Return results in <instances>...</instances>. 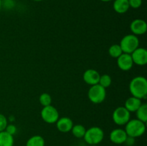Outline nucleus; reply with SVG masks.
Here are the masks:
<instances>
[{
    "mask_svg": "<svg viewBox=\"0 0 147 146\" xmlns=\"http://www.w3.org/2000/svg\"><path fill=\"white\" fill-rule=\"evenodd\" d=\"M129 91L133 97L143 100L147 95V80L144 77L137 76L131 80Z\"/></svg>",
    "mask_w": 147,
    "mask_h": 146,
    "instance_id": "1",
    "label": "nucleus"
},
{
    "mask_svg": "<svg viewBox=\"0 0 147 146\" xmlns=\"http://www.w3.org/2000/svg\"><path fill=\"white\" fill-rule=\"evenodd\" d=\"M125 131L129 137L136 138L143 135L146 131V123L138 119H132L125 125Z\"/></svg>",
    "mask_w": 147,
    "mask_h": 146,
    "instance_id": "2",
    "label": "nucleus"
},
{
    "mask_svg": "<svg viewBox=\"0 0 147 146\" xmlns=\"http://www.w3.org/2000/svg\"><path fill=\"white\" fill-rule=\"evenodd\" d=\"M104 137V132L100 127L94 126L91 127L89 129L86 130V133L84 135L85 141L89 145H97Z\"/></svg>",
    "mask_w": 147,
    "mask_h": 146,
    "instance_id": "3",
    "label": "nucleus"
},
{
    "mask_svg": "<svg viewBox=\"0 0 147 146\" xmlns=\"http://www.w3.org/2000/svg\"><path fill=\"white\" fill-rule=\"evenodd\" d=\"M119 45L123 53L131 54L136 49L139 47V38L137 36L133 34H127L121 39Z\"/></svg>",
    "mask_w": 147,
    "mask_h": 146,
    "instance_id": "4",
    "label": "nucleus"
},
{
    "mask_svg": "<svg viewBox=\"0 0 147 146\" xmlns=\"http://www.w3.org/2000/svg\"><path fill=\"white\" fill-rule=\"evenodd\" d=\"M88 97L91 102L94 104L102 103L106 97V88L100 86L99 84L90 86L88 92Z\"/></svg>",
    "mask_w": 147,
    "mask_h": 146,
    "instance_id": "5",
    "label": "nucleus"
},
{
    "mask_svg": "<svg viewBox=\"0 0 147 146\" xmlns=\"http://www.w3.org/2000/svg\"><path fill=\"white\" fill-rule=\"evenodd\" d=\"M112 118L115 124L118 125H125L131 119V113L128 111L124 106H121L114 110L112 114Z\"/></svg>",
    "mask_w": 147,
    "mask_h": 146,
    "instance_id": "6",
    "label": "nucleus"
},
{
    "mask_svg": "<svg viewBox=\"0 0 147 146\" xmlns=\"http://www.w3.org/2000/svg\"><path fill=\"white\" fill-rule=\"evenodd\" d=\"M40 115L43 121L48 124H54L60 117L57 110L52 104L43 107L40 113Z\"/></svg>",
    "mask_w": 147,
    "mask_h": 146,
    "instance_id": "7",
    "label": "nucleus"
},
{
    "mask_svg": "<svg viewBox=\"0 0 147 146\" xmlns=\"http://www.w3.org/2000/svg\"><path fill=\"white\" fill-rule=\"evenodd\" d=\"M132 60L134 64L139 66H144L147 63V51L143 47H138L131 54Z\"/></svg>",
    "mask_w": 147,
    "mask_h": 146,
    "instance_id": "8",
    "label": "nucleus"
},
{
    "mask_svg": "<svg viewBox=\"0 0 147 146\" xmlns=\"http://www.w3.org/2000/svg\"><path fill=\"white\" fill-rule=\"evenodd\" d=\"M130 29L134 35H142L147 31V24L144 20L142 19H136L133 20L130 24Z\"/></svg>",
    "mask_w": 147,
    "mask_h": 146,
    "instance_id": "9",
    "label": "nucleus"
},
{
    "mask_svg": "<svg viewBox=\"0 0 147 146\" xmlns=\"http://www.w3.org/2000/svg\"><path fill=\"white\" fill-rule=\"evenodd\" d=\"M117 65L123 71H129L134 65L133 60L130 54L123 53L117 58Z\"/></svg>",
    "mask_w": 147,
    "mask_h": 146,
    "instance_id": "10",
    "label": "nucleus"
},
{
    "mask_svg": "<svg viewBox=\"0 0 147 146\" xmlns=\"http://www.w3.org/2000/svg\"><path fill=\"white\" fill-rule=\"evenodd\" d=\"M128 135L123 129L116 128L112 130L109 135L110 140L115 144H123L125 143Z\"/></svg>",
    "mask_w": 147,
    "mask_h": 146,
    "instance_id": "11",
    "label": "nucleus"
},
{
    "mask_svg": "<svg viewBox=\"0 0 147 146\" xmlns=\"http://www.w3.org/2000/svg\"><path fill=\"white\" fill-rule=\"evenodd\" d=\"M100 74L98 71L93 69H88L86 70L83 73V81L86 84L92 86L94 84H98L99 78H100Z\"/></svg>",
    "mask_w": 147,
    "mask_h": 146,
    "instance_id": "12",
    "label": "nucleus"
},
{
    "mask_svg": "<svg viewBox=\"0 0 147 146\" xmlns=\"http://www.w3.org/2000/svg\"><path fill=\"white\" fill-rule=\"evenodd\" d=\"M55 123L57 130L61 133H64L71 131V129L73 126V120L70 117H59Z\"/></svg>",
    "mask_w": 147,
    "mask_h": 146,
    "instance_id": "13",
    "label": "nucleus"
},
{
    "mask_svg": "<svg viewBox=\"0 0 147 146\" xmlns=\"http://www.w3.org/2000/svg\"><path fill=\"white\" fill-rule=\"evenodd\" d=\"M141 99L131 96L129 97L125 102L124 107L130 113H135L142 104Z\"/></svg>",
    "mask_w": 147,
    "mask_h": 146,
    "instance_id": "14",
    "label": "nucleus"
},
{
    "mask_svg": "<svg viewBox=\"0 0 147 146\" xmlns=\"http://www.w3.org/2000/svg\"><path fill=\"white\" fill-rule=\"evenodd\" d=\"M113 8L118 14H124L130 9L128 0H113Z\"/></svg>",
    "mask_w": 147,
    "mask_h": 146,
    "instance_id": "15",
    "label": "nucleus"
},
{
    "mask_svg": "<svg viewBox=\"0 0 147 146\" xmlns=\"http://www.w3.org/2000/svg\"><path fill=\"white\" fill-rule=\"evenodd\" d=\"M14 143V136L5 130L0 132V146H13Z\"/></svg>",
    "mask_w": 147,
    "mask_h": 146,
    "instance_id": "16",
    "label": "nucleus"
},
{
    "mask_svg": "<svg viewBox=\"0 0 147 146\" xmlns=\"http://www.w3.org/2000/svg\"><path fill=\"white\" fill-rule=\"evenodd\" d=\"M136 119L140 121L146 123L147 122V104L146 103H142L136 112Z\"/></svg>",
    "mask_w": 147,
    "mask_h": 146,
    "instance_id": "17",
    "label": "nucleus"
},
{
    "mask_svg": "<svg viewBox=\"0 0 147 146\" xmlns=\"http://www.w3.org/2000/svg\"><path fill=\"white\" fill-rule=\"evenodd\" d=\"M86 131V127L81 124L73 125V127L71 129L72 134L74 135V137H77V138H82V137H84Z\"/></svg>",
    "mask_w": 147,
    "mask_h": 146,
    "instance_id": "18",
    "label": "nucleus"
},
{
    "mask_svg": "<svg viewBox=\"0 0 147 146\" xmlns=\"http://www.w3.org/2000/svg\"><path fill=\"white\" fill-rule=\"evenodd\" d=\"M45 140L42 136L34 135L28 139L26 146H45Z\"/></svg>",
    "mask_w": 147,
    "mask_h": 146,
    "instance_id": "19",
    "label": "nucleus"
},
{
    "mask_svg": "<svg viewBox=\"0 0 147 146\" xmlns=\"http://www.w3.org/2000/svg\"><path fill=\"white\" fill-rule=\"evenodd\" d=\"M123 51H122L120 45L118 44H112L109 49V54L113 58L117 59L119 56L121 54H123Z\"/></svg>",
    "mask_w": 147,
    "mask_h": 146,
    "instance_id": "20",
    "label": "nucleus"
},
{
    "mask_svg": "<svg viewBox=\"0 0 147 146\" xmlns=\"http://www.w3.org/2000/svg\"><path fill=\"white\" fill-rule=\"evenodd\" d=\"M112 83V78L110 75L107 74H102L100 76L99 78L98 84L100 86H102L104 88H107V87H110L111 84Z\"/></svg>",
    "mask_w": 147,
    "mask_h": 146,
    "instance_id": "21",
    "label": "nucleus"
},
{
    "mask_svg": "<svg viewBox=\"0 0 147 146\" xmlns=\"http://www.w3.org/2000/svg\"><path fill=\"white\" fill-rule=\"evenodd\" d=\"M39 102L42 107L50 105L52 103L51 95L47 92L42 93L39 97Z\"/></svg>",
    "mask_w": 147,
    "mask_h": 146,
    "instance_id": "22",
    "label": "nucleus"
},
{
    "mask_svg": "<svg viewBox=\"0 0 147 146\" xmlns=\"http://www.w3.org/2000/svg\"><path fill=\"white\" fill-rule=\"evenodd\" d=\"M7 125H8L7 118L5 115L0 113V132L5 130Z\"/></svg>",
    "mask_w": 147,
    "mask_h": 146,
    "instance_id": "23",
    "label": "nucleus"
},
{
    "mask_svg": "<svg viewBox=\"0 0 147 146\" xmlns=\"http://www.w3.org/2000/svg\"><path fill=\"white\" fill-rule=\"evenodd\" d=\"M130 8L139 9L142 4V0H128Z\"/></svg>",
    "mask_w": 147,
    "mask_h": 146,
    "instance_id": "24",
    "label": "nucleus"
},
{
    "mask_svg": "<svg viewBox=\"0 0 147 146\" xmlns=\"http://www.w3.org/2000/svg\"><path fill=\"white\" fill-rule=\"evenodd\" d=\"M5 131L7 132L8 133H9L11 135L14 136V135L16 134V133H17V127H16L14 125L12 124L7 125V127H6L5 129Z\"/></svg>",
    "mask_w": 147,
    "mask_h": 146,
    "instance_id": "25",
    "label": "nucleus"
},
{
    "mask_svg": "<svg viewBox=\"0 0 147 146\" xmlns=\"http://www.w3.org/2000/svg\"><path fill=\"white\" fill-rule=\"evenodd\" d=\"M134 142H135V138L128 136L124 143H126L128 146H132L134 144Z\"/></svg>",
    "mask_w": 147,
    "mask_h": 146,
    "instance_id": "26",
    "label": "nucleus"
},
{
    "mask_svg": "<svg viewBox=\"0 0 147 146\" xmlns=\"http://www.w3.org/2000/svg\"><path fill=\"white\" fill-rule=\"evenodd\" d=\"M101 1H103V2H109V1H111L113 0H100Z\"/></svg>",
    "mask_w": 147,
    "mask_h": 146,
    "instance_id": "27",
    "label": "nucleus"
},
{
    "mask_svg": "<svg viewBox=\"0 0 147 146\" xmlns=\"http://www.w3.org/2000/svg\"><path fill=\"white\" fill-rule=\"evenodd\" d=\"M1 5H2V1H1V0H0V10H1Z\"/></svg>",
    "mask_w": 147,
    "mask_h": 146,
    "instance_id": "28",
    "label": "nucleus"
},
{
    "mask_svg": "<svg viewBox=\"0 0 147 146\" xmlns=\"http://www.w3.org/2000/svg\"><path fill=\"white\" fill-rule=\"evenodd\" d=\"M33 1H42V0H33Z\"/></svg>",
    "mask_w": 147,
    "mask_h": 146,
    "instance_id": "29",
    "label": "nucleus"
},
{
    "mask_svg": "<svg viewBox=\"0 0 147 146\" xmlns=\"http://www.w3.org/2000/svg\"><path fill=\"white\" fill-rule=\"evenodd\" d=\"M89 146H98V145H89Z\"/></svg>",
    "mask_w": 147,
    "mask_h": 146,
    "instance_id": "30",
    "label": "nucleus"
}]
</instances>
